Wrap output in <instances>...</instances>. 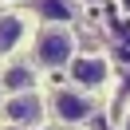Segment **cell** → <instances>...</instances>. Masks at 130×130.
<instances>
[{
    "label": "cell",
    "instance_id": "cell-1",
    "mask_svg": "<svg viewBox=\"0 0 130 130\" xmlns=\"http://www.w3.org/2000/svg\"><path fill=\"white\" fill-rule=\"evenodd\" d=\"M71 59H75V36L67 28L51 24V28H43L36 36V63L40 67H63Z\"/></svg>",
    "mask_w": 130,
    "mask_h": 130
},
{
    "label": "cell",
    "instance_id": "cell-2",
    "mask_svg": "<svg viewBox=\"0 0 130 130\" xmlns=\"http://www.w3.org/2000/svg\"><path fill=\"white\" fill-rule=\"evenodd\" d=\"M91 110H95V103H91L83 91H67V87H59L55 95H51V114H55L59 122H67V126L87 122Z\"/></svg>",
    "mask_w": 130,
    "mask_h": 130
},
{
    "label": "cell",
    "instance_id": "cell-3",
    "mask_svg": "<svg viewBox=\"0 0 130 130\" xmlns=\"http://www.w3.org/2000/svg\"><path fill=\"white\" fill-rule=\"evenodd\" d=\"M4 118L12 122V126H40L43 118V99L36 95V91H24V95H8V103H4Z\"/></svg>",
    "mask_w": 130,
    "mask_h": 130
},
{
    "label": "cell",
    "instance_id": "cell-4",
    "mask_svg": "<svg viewBox=\"0 0 130 130\" xmlns=\"http://www.w3.org/2000/svg\"><path fill=\"white\" fill-rule=\"evenodd\" d=\"M71 79L79 91H95L110 79V67H106L103 55H75L71 59Z\"/></svg>",
    "mask_w": 130,
    "mask_h": 130
},
{
    "label": "cell",
    "instance_id": "cell-5",
    "mask_svg": "<svg viewBox=\"0 0 130 130\" xmlns=\"http://www.w3.org/2000/svg\"><path fill=\"white\" fill-rule=\"evenodd\" d=\"M0 87L8 91V95H24V91H36V67H28V63L8 67V71L0 75Z\"/></svg>",
    "mask_w": 130,
    "mask_h": 130
},
{
    "label": "cell",
    "instance_id": "cell-6",
    "mask_svg": "<svg viewBox=\"0 0 130 130\" xmlns=\"http://www.w3.org/2000/svg\"><path fill=\"white\" fill-rule=\"evenodd\" d=\"M24 32H28V24H24L20 16L0 12V55H4V51H16L20 40H24Z\"/></svg>",
    "mask_w": 130,
    "mask_h": 130
},
{
    "label": "cell",
    "instance_id": "cell-7",
    "mask_svg": "<svg viewBox=\"0 0 130 130\" xmlns=\"http://www.w3.org/2000/svg\"><path fill=\"white\" fill-rule=\"evenodd\" d=\"M36 12L51 24H67L71 16H79V4L75 0H36Z\"/></svg>",
    "mask_w": 130,
    "mask_h": 130
},
{
    "label": "cell",
    "instance_id": "cell-8",
    "mask_svg": "<svg viewBox=\"0 0 130 130\" xmlns=\"http://www.w3.org/2000/svg\"><path fill=\"white\" fill-rule=\"evenodd\" d=\"M126 130H130V114H126Z\"/></svg>",
    "mask_w": 130,
    "mask_h": 130
}]
</instances>
